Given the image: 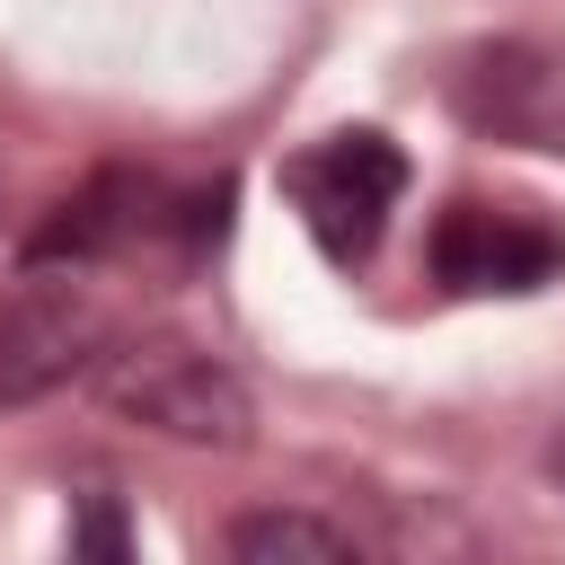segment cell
I'll use <instances>...</instances> for the list:
<instances>
[{"mask_svg": "<svg viewBox=\"0 0 565 565\" xmlns=\"http://www.w3.org/2000/svg\"><path fill=\"white\" fill-rule=\"evenodd\" d=\"M97 397L124 424H141L159 441H185V450H238L247 424H256L238 371L212 362L185 335H124V344H106L97 353Z\"/></svg>", "mask_w": 565, "mask_h": 565, "instance_id": "1", "label": "cell"}, {"mask_svg": "<svg viewBox=\"0 0 565 565\" xmlns=\"http://www.w3.org/2000/svg\"><path fill=\"white\" fill-rule=\"evenodd\" d=\"M221 212H230V185H212V194H194V203H168L159 177L106 168V177H88L79 194L53 203V221L26 238V265H71V274H79V265H115V256L150 247L159 230H177L185 247H212V238H221Z\"/></svg>", "mask_w": 565, "mask_h": 565, "instance_id": "2", "label": "cell"}, {"mask_svg": "<svg viewBox=\"0 0 565 565\" xmlns=\"http://www.w3.org/2000/svg\"><path fill=\"white\" fill-rule=\"evenodd\" d=\"M282 185H291V212L318 238V256L371 265V247L388 238V212L406 194V150L388 132H371V124L362 132H327L318 150H300L282 168Z\"/></svg>", "mask_w": 565, "mask_h": 565, "instance_id": "3", "label": "cell"}, {"mask_svg": "<svg viewBox=\"0 0 565 565\" xmlns=\"http://www.w3.org/2000/svg\"><path fill=\"white\" fill-rule=\"evenodd\" d=\"M441 97H450V115H459L477 141L565 159V44H539V35L468 44V53L450 62Z\"/></svg>", "mask_w": 565, "mask_h": 565, "instance_id": "4", "label": "cell"}, {"mask_svg": "<svg viewBox=\"0 0 565 565\" xmlns=\"http://www.w3.org/2000/svg\"><path fill=\"white\" fill-rule=\"evenodd\" d=\"M106 309L71 282V274H26L9 300H0V406H35L53 388H71L79 371H97L106 353Z\"/></svg>", "mask_w": 565, "mask_h": 565, "instance_id": "5", "label": "cell"}, {"mask_svg": "<svg viewBox=\"0 0 565 565\" xmlns=\"http://www.w3.org/2000/svg\"><path fill=\"white\" fill-rule=\"evenodd\" d=\"M433 274L450 291H547L565 274V230L521 203H450L433 221Z\"/></svg>", "mask_w": 565, "mask_h": 565, "instance_id": "6", "label": "cell"}, {"mask_svg": "<svg viewBox=\"0 0 565 565\" xmlns=\"http://www.w3.org/2000/svg\"><path fill=\"white\" fill-rule=\"evenodd\" d=\"M230 556H353V530L309 521V512H247L230 530Z\"/></svg>", "mask_w": 565, "mask_h": 565, "instance_id": "7", "label": "cell"}, {"mask_svg": "<svg viewBox=\"0 0 565 565\" xmlns=\"http://www.w3.org/2000/svg\"><path fill=\"white\" fill-rule=\"evenodd\" d=\"M547 477H556V486H565V433H556V441H547Z\"/></svg>", "mask_w": 565, "mask_h": 565, "instance_id": "8", "label": "cell"}]
</instances>
